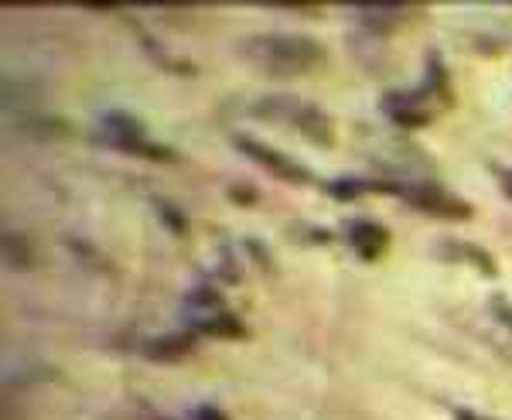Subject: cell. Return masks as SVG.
I'll return each mask as SVG.
<instances>
[{"mask_svg":"<svg viewBox=\"0 0 512 420\" xmlns=\"http://www.w3.org/2000/svg\"><path fill=\"white\" fill-rule=\"evenodd\" d=\"M243 62L277 79H294L325 62V45L308 35H253L239 45Z\"/></svg>","mask_w":512,"mask_h":420,"instance_id":"obj_1","label":"cell"},{"mask_svg":"<svg viewBox=\"0 0 512 420\" xmlns=\"http://www.w3.org/2000/svg\"><path fill=\"white\" fill-rule=\"evenodd\" d=\"M256 117L263 120H274V123H287V127L301 130L308 140H315L321 147H332L335 144V123L328 117L321 106L315 103H304L297 96H263L256 103Z\"/></svg>","mask_w":512,"mask_h":420,"instance_id":"obj_2","label":"cell"},{"mask_svg":"<svg viewBox=\"0 0 512 420\" xmlns=\"http://www.w3.org/2000/svg\"><path fill=\"white\" fill-rule=\"evenodd\" d=\"M99 137H103L110 147H117V151L137 154V158H151V161H171V158H175L168 147L154 144V140L147 137V130L123 110H113V113H106V117L99 120Z\"/></svg>","mask_w":512,"mask_h":420,"instance_id":"obj_3","label":"cell"},{"mask_svg":"<svg viewBox=\"0 0 512 420\" xmlns=\"http://www.w3.org/2000/svg\"><path fill=\"white\" fill-rule=\"evenodd\" d=\"M400 195L407 199L414 209L427 212V216H441V219H472V205L465 199H458L454 192L441 185H403Z\"/></svg>","mask_w":512,"mask_h":420,"instance_id":"obj_4","label":"cell"},{"mask_svg":"<svg viewBox=\"0 0 512 420\" xmlns=\"http://www.w3.org/2000/svg\"><path fill=\"white\" fill-rule=\"evenodd\" d=\"M236 147L246 154V158H253L256 164H260V168H267L274 178L287 181V185H311V181H315V178H311V171L304 168V164H297L294 158H287V154L274 151L270 144H260V140L239 134L236 137Z\"/></svg>","mask_w":512,"mask_h":420,"instance_id":"obj_5","label":"cell"},{"mask_svg":"<svg viewBox=\"0 0 512 420\" xmlns=\"http://www.w3.org/2000/svg\"><path fill=\"white\" fill-rule=\"evenodd\" d=\"M345 236H349V246L355 253H359L362 260H376L386 253V246H390V233H386L379 222L373 219H355L349 222V229H345Z\"/></svg>","mask_w":512,"mask_h":420,"instance_id":"obj_6","label":"cell"},{"mask_svg":"<svg viewBox=\"0 0 512 420\" xmlns=\"http://www.w3.org/2000/svg\"><path fill=\"white\" fill-rule=\"evenodd\" d=\"M383 113L396 123V127H410V130L424 127V123L431 120L417 93H390L383 100Z\"/></svg>","mask_w":512,"mask_h":420,"instance_id":"obj_7","label":"cell"},{"mask_svg":"<svg viewBox=\"0 0 512 420\" xmlns=\"http://www.w3.org/2000/svg\"><path fill=\"white\" fill-rule=\"evenodd\" d=\"M441 246V257L444 260H454V263H468V267H475L478 274H485V277H495L499 274V267H495V260L489 257V253L482 250V246H475V243H461V240H451V243H437Z\"/></svg>","mask_w":512,"mask_h":420,"instance_id":"obj_8","label":"cell"},{"mask_svg":"<svg viewBox=\"0 0 512 420\" xmlns=\"http://www.w3.org/2000/svg\"><path fill=\"white\" fill-rule=\"evenodd\" d=\"M195 349V332H168L161 339H151L144 345V356L151 362H175L185 359Z\"/></svg>","mask_w":512,"mask_h":420,"instance_id":"obj_9","label":"cell"},{"mask_svg":"<svg viewBox=\"0 0 512 420\" xmlns=\"http://www.w3.org/2000/svg\"><path fill=\"white\" fill-rule=\"evenodd\" d=\"M202 332L205 335H219V339H243V325L233 315H209L202 321Z\"/></svg>","mask_w":512,"mask_h":420,"instance_id":"obj_10","label":"cell"},{"mask_svg":"<svg viewBox=\"0 0 512 420\" xmlns=\"http://www.w3.org/2000/svg\"><path fill=\"white\" fill-rule=\"evenodd\" d=\"M492 315L499 318L502 325H506L509 332H512V301H506V298H495V301H492Z\"/></svg>","mask_w":512,"mask_h":420,"instance_id":"obj_11","label":"cell"},{"mask_svg":"<svg viewBox=\"0 0 512 420\" xmlns=\"http://www.w3.org/2000/svg\"><path fill=\"white\" fill-rule=\"evenodd\" d=\"M192 420H226V417H222L216 407H198L192 414Z\"/></svg>","mask_w":512,"mask_h":420,"instance_id":"obj_12","label":"cell"},{"mask_svg":"<svg viewBox=\"0 0 512 420\" xmlns=\"http://www.w3.org/2000/svg\"><path fill=\"white\" fill-rule=\"evenodd\" d=\"M499 185H502V192L512 199V168H499Z\"/></svg>","mask_w":512,"mask_h":420,"instance_id":"obj_13","label":"cell"},{"mask_svg":"<svg viewBox=\"0 0 512 420\" xmlns=\"http://www.w3.org/2000/svg\"><path fill=\"white\" fill-rule=\"evenodd\" d=\"M454 420H492V417H482V414H475V410H458Z\"/></svg>","mask_w":512,"mask_h":420,"instance_id":"obj_14","label":"cell"}]
</instances>
